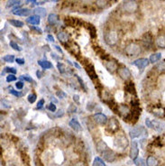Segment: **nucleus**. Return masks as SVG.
<instances>
[{
  "mask_svg": "<svg viewBox=\"0 0 165 166\" xmlns=\"http://www.w3.org/2000/svg\"><path fill=\"white\" fill-rule=\"evenodd\" d=\"M125 52L127 56L129 57H135L142 52V47L139 43H130L127 44L125 48Z\"/></svg>",
  "mask_w": 165,
  "mask_h": 166,
  "instance_id": "1",
  "label": "nucleus"
},
{
  "mask_svg": "<svg viewBox=\"0 0 165 166\" xmlns=\"http://www.w3.org/2000/svg\"><path fill=\"white\" fill-rule=\"evenodd\" d=\"M122 9L127 14L135 13L138 9V3L136 2V0H125L122 4Z\"/></svg>",
  "mask_w": 165,
  "mask_h": 166,
  "instance_id": "2",
  "label": "nucleus"
},
{
  "mask_svg": "<svg viewBox=\"0 0 165 166\" xmlns=\"http://www.w3.org/2000/svg\"><path fill=\"white\" fill-rule=\"evenodd\" d=\"M118 34L114 30H109L105 33L104 34V40L106 43L109 46H115L118 43Z\"/></svg>",
  "mask_w": 165,
  "mask_h": 166,
  "instance_id": "3",
  "label": "nucleus"
},
{
  "mask_svg": "<svg viewBox=\"0 0 165 166\" xmlns=\"http://www.w3.org/2000/svg\"><path fill=\"white\" fill-rule=\"evenodd\" d=\"M131 110L127 105L125 104H120L117 105V108H116V112L118 115H120L121 116H123L125 118V120H127L128 118L130 117L131 115Z\"/></svg>",
  "mask_w": 165,
  "mask_h": 166,
  "instance_id": "4",
  "label": "nucleus"
},
{
  "mask_svg": "<svg viewBox=\"0 0 165 166\" xmlns=\"http://www.w3.org/2000/svg\"><path fill=\"white\" fill-rule=\"evenodd\" d=\"M117 74H118L119 78L122 79L125 81H127L132 77V73H131L130 70L128 69L126 66H124V65L119 66V68L117 70Z\"/></svg>",
  "mask_w": 165,
  "mask_h": 166,
  "instance_id": "5",
  "label": "nucleus"
},
{
  "mask_svg": "<svg viewBox=\"0 0 165 166\" xmlns=\"http://www.w3.org/2000/svg\"><path fill=\"white\" fill-rule=\"evenodd\" d=\"M144 135H147V132H146L145 128L143 126H137V127H134L133 129H131L130 132H129V135L132 139L136 137H140L143 136Z\"/></svg>",
  "mask_w": 165,
  "mask_h": 166,
  "instance_id": "6",
  "label": "nucleus"
},
{
  "mask_svg": "<svg viewBox=\"0 0 165 166\" xmlns=\"http://www.w3.org/2000/svg\"><path fill=\"white\" fill-rule=\"evenodd\" d=\"M92 119L93 121L99 125V126H105L107 124L108 122V118L106 115L102 114V113H96L92 116Z\"/></svg>",
  "mask_w": 165,
  "mask_h": 166,
  "instance_id": "7",
  "label": "nucleus"
},
{
  "mask_svg": "<svg viewBox=\"0 0 165 166\" xmlns=\"http://www.w3.org/2000/svg\"><path fill=\"white\" fill-rule=\"evenodd\" d=\"M89 61H88L87 64H86V63H83V64H84V68H85V70H86V71H87V73H88V75L89 76V78H90L91 80H97V72H96V70H95L94 66H93Z\"/></svg>",
  "mask_w": 165,
  "mask_h": 166,
  "instance_id": "8",
  "label": "nucleus"
},
{
  "mask_svg": "<svg viewBox=\"0 0 165 166\" xmlns=\"http://www.w3.org/2000/svg\"><path fill=\"white\" fill-rule=\"evenodd\" d=\"M105 61H106L105 62V67L109 72L114 73L115 71H117L119 66H118V63L116 62V61L110 59V60H106Z\"/></svg>",
  "mask_w": 165,
  "mask_h": 166,
  "instance_id": "9",
  "label": "nucleus"
},
{
  "mask_svg": "<svg viewBox=\"0 0 165 166\" xmlns=\"http://www.w3.org/2000/svg\"><path fill=\"white\" fill-rule=\"evenodd\" d=\"M150 63L149 59H146V58H140V59H137L134 61L132 62V65L137 67L139 70H143L144 68H146Z\"/></svg>",
  "mask_w": 165,
  "mask_h": 166,
  "instance_id": "10",
  "label": "nucleus"
},
{
  "mask_svg": "<svg viewBox=\"0 0 165 166\" xmlns=\"http://www.w3.org/2000/svg\"><path fill=\"white\" fill-rule=\"evenodd\" d=\"M114 144L116 147L117 148H125L128 145V140L126 139V137H125L124 135H121V136H118L116 138V140L114 142Z\"/></svg>",
  "mask_w": 165,
  "mask_h": 166,
  "instance_id": "11",
  "label": "nucleus"
},
{
  "mask_svg": "<svg viewBox=\"0 0 165 166\" xmlns=\"http://www.w3.org/2000/svg\"><path fill=\"white\" fill-rule=\"evenodd\" d=\"M130 158L132 160H136L139 155V147H138V143L136 141H133L131 144V149H130Z\"/></svg>",
  "mask_w": 165,
  "mask_h": 166,
  "instance_id": "12",
  "label": "nucleus"
},
{
  "mask_svg": "<svg viewBox=\"0 0 165 166\" xmlns=\"http://www.w3.org/2000/svg\"><path fill=\"white\" fill-rule=\"evenodd\" d=\"M107 123H108V125H107V130H109L110 132L115 133V132H116L118 129H119V123H118V121L116 120L115 117L110 118Z\"/></svg>",
  "mask_w": 165,
  "mask_h": 166,
  "instance_id": "13",
  "label": "nucleus"
},
{
  "mask_svg": "<svg viewBox=\"0 0 165 166\" xmlns=\"http://www.w3.org/2000/svg\"><path fill=\"white\" fill-rule=\"evenodd\" d=\"M102 156L105 161H107V163H113L116 160V153L114 151L107 149L106 151H104L102 153Z\"/></svg>",
  "mask_w": 165,
  "mask_h": 166,
  "instance_id": "14",
  "label": "nucleus"
},
{
  "mask_svg": "<svg viewBox=\"0 0 165 166\" xmlns=\"http://www.w3.org/2000/svg\"><path fill=\"white\" fill-rule=\"evenodd\" d=\"M12 14L19 16H28L32 14V10L28 8H15L12 11Z\"/></svg>",
  "mask_w": 165,
  "mask_h": 166,
  "instance_id": "15",
  "label": "nucleus"
},
{
  "mask_svg": "<svg viewBox=\"0 0 165 166\" xmlns=\"http://www.w3.org/2000/svg\"><path fill=\"white\" fill-rule=\"evenodd\" d=\"M67 50H69L73 55H76V56H79L80 54V49L79 47V45L75 43H68V45L66 47Z\"/></svg>",
  "mask_w": 165,
  "mask_h": 166,
  "instance_id": "16",
  "label": "nucleus"
},
{
  "mask_svg": "<svg viewBox=\"0 0 165 166\" xmlns=\"http://www.w3.org/2000/svg\"><path fill=\"white\" fill-rule=\"evenodd\" d=\"M69 126H70L75 132H79V131L82 130V127H81L79 122L77 120L76 118H72L71 120L69 122Z\"/></svg>",
  "mask_w": 165,
  "mask_h": 166,
  "instance_id": "17",
  "label": "nucleus"
},
{
  "mask_svg": "<svg viewBox=\"0 0 165 166\" xmlns=\"http://www.w3.org/2000/svg\"><path fill=\"white\" fill-rule=\"evenodd\" d=\"M57 38H58V40H59L61 43H64V44H66L67 43H69V39H70L69 34H68L66 32H63V31L59 32V33H57Z\"/></svg>",
  "mask_w": 165,
  "mask_h": 166,
  "instance_id": "18",
  "label": "nucleus"
},
{
  "mask_svg": "<svg viewBox=\"0 0 165 166\" xmlns=\"http://www.w3.org/2000/svg\"><path fill=\"white\" fill-rule=\"evenodd\" d=\"M26 22L28 23V24H32V25H38L40 24V22H41L40 16L36 15H31V16H29L26 19Z\"/></svg>",
  "mask_w": 165,
  "mask_h": 166,
  "instance_id": "19",
  "label": "nucleus"
},
{
  "mask_svg": "<svg viewBox=\"0 0 165 166\" xmlns=\"http://www.w3.org/2000/svg\"><path fill=\"white\" fill-rule=\"evenodd\" d=\"M37 62L39 64V66H41L44 70H49V69H52L53 67L52 63L47 60H39Z\"/></svg>",
  "mask_w": 165,
  "mask_h": 166,
  "instance_id": "20",
  "label": "nucleus"
},
{
  "mask_svg": "<svg viewBox=\"0 0 165 166\" xmlns=\"http://www.w3.org/2000/svg\"><path fill=\"white\" fill-rule=\"evenodd\" d=\"M47 21H48V23H49L51 25H54V24H56L57 22L59 21V16H58V15H56V14H50V15H48Z\"/></svg>",
  "mask_w": 165,
  "mask_h": 166,
  "instance_id": "21",
  "label": "nucleus"
},
{
  "mask_svg": "<svg viewBox=\"0 0 165 166\" xmlns=\"http://www.w3.org/2000/svg\"><path fill=\"white\" fill-rule=\"evenodd\" d=\"M125 89L126 92H128V93L130 94H134L135 95V88H134V82L132 81H129L128 83H126V85L125 87Z\"/></svg>",
  "mask_w": 165,
  "mask_h": 166,
  "instance_id": "22",
  "label": "nucleus"
},
{
  "mask_svg": "<svg viewBox=\"0 0 165 166\" xmlns=\"http://www.w3.org/2000/svg\"><path fill=\"white\" fill-rule=\"evenodd\" d=\"M143 43L145 46H150L152 44V37L150 33H146L143 36Z\"/></svg>",
  "mask_w": 165,
  "mask_h": 166,
  "instance_id": "23",
  "label": "nucleus"
},
{
  "mask_svg": "<svg viewBox=\"0 0 165 166\" xmlns=\"http://www.w3.org/2000/svg\"><path fill=\"white\" fill-rule=\"evenodd\" d=\"M34 14L36 15H38L40 17H45L46 16V14H47V11H46V9H45L44 7H37V8H35L34 10H33Z\"/></svg>",
  "mask_w": 165,
  "mask_h": 166,
  "instance_id": "24",
  "label": "nucleus"
},
{
  "mask_svg": "<svg viewBox=\"0 0 165 166\" xmlns=\"http://www.w3.org/2000/svg\"><path fill=\"white\" fill-rule=\"evenodd\" d=\"M152 128L155 129V130H157V131H162L164 128V125L160 121L153 120V121H152Z\"/></svg>",
  "mask_w": 165,
  "mask_h": 166,
  "instance_id": "25",
  "label": "nucleus"
},
{
  "mask_svg": "<svg viewBox=\"0 0 165 166\" xmlns=\"http://www.w3.org/2000/svg\"><path fill=\"white\" fill-rule=\"evenodd\" d=\"M97 152H99V153H103L104 151H106L107 149V144L104 142V141H98L97 143Z\"/></svg>",
  "mask_w": 165,
  "mask_h": 166,
  "instance_id": "26",
  "label": "nucleus"
},
{
  "mask_svg": "<svg viewBox=\"0 0 165 166\" xmlns=\"http://www.w3.org/2000/svg\"><path fill=\"white\" fill-rule=\"evenodd\" d=\"M159 162L154 156H149L146 160V165L147 166H158Z\"/></svg>",
  "mask_w": 165,
  "mask_h": 166,
  "instance_id": "27",
  "label": "nucleus"
},
{
  "mask_svg": "<svg viewBox=\"0 0 165 166\" xmlns=\"http://www.w3.org/2000/svg\"><path fill=\"white\" fill-rule=\"evenodd\" d=\"M161 59H162V53L156 52V53H153V54L151 55L150 58H149V61H150L151 63H155V62L159 61Z\"/></svg>",
  "mask_w": 165,
  "mask_h": 166,
  "instance_id": "28",
  "label": "nucleus"
},
{
  "mask_svg": "<svg viewBox=\"0 0 165 166\" xmlns=\"http://www.w3.org/2000/svg\"><path fill=\"white\" fill-rule=\"evenodd\" d=\"M108 0H96V6L99 9H104L108 6Z\"/></svg>",
  "mask_w": 165,
  "mask_h": 166,
  "instance_id": "29",
  "label": "nucleus"
},
{
  "mask_svg": "<svg viewBox=\"0 0 165 166\" xmlns=\"http://www.w3.org/2000/svg\"><path fill=\"white\" fill-rule=\"evenodd\" d=\"M156 45L160 48H165V35H161L155 41Z\"/></svg>",
  "mask_w": 165,
  "mask_h": 166,
  "instance_id": "30",
  "label": "nucleus"
},
{
  "mask_svg": "<svg viewBox=\"0 0 165 166\" xmlns=\"http://www.w3.org/2000/svg\"><path fill=\"white\" fill-rule=\"evenodd\" d=\"M155 116H158V117H162L164 116L165 112H164V109L162 108V107H156V108H154L152 110V112Z\"/></svg>",
  "mask_w": 165,
  "mask_h": 166,
  "instance_id": "31",
  "label": "nucleus"
},
{
  "mask_svg": "<svg viewBox=\"0 0 165 166\" xmlns=\"http://www.w3.org/2000/svg\"><path fill=\"white\" fill-rule=\"evenodd\" d=\"M22 2H23V0H7V2H6V8L13 7L15 6H17V5H21Z\"/></svg>",
  "mask_w": 165,
  "mask_h": 166,
  "instance_id": "32",
  "label": "nucleus"
},
{
  "mask_svg": "<svg viewBox=\"0 0 165 166\" xmlns=\"http://www.w3.org/2000/svg\"><path fill=\"white\" fill-rule=\"evenodd\" d=\"M8 23L10 24L11 25L15 26V27H23L24 25V22L20 21V20H15V19H11V20H9Z\"/></svg>",
  "mask_w": 165,
  "mask_h": 166,
  "instance_id": "33",
  "label": "nucleus"
},
{
  "mask_svg": "<svg viewBox=\"0 0 165 166\" xmlns=\"http://www.w3.org/2000/svg\"><path fill=\"white\" fill-rule=\"evenodd\" d=\"M57 68H58V70H59V72L61 73V74H65V73L67 72V68L65 66V64H63L61 62H58Z\"/></svg>",
  "mask_w": 165,
  "mask_h": 166,
  "instance_id": "34",
  "label": "nucleus"
},
{
  "mask_svg": "<svg viewBox=\"0 0 165 166\" xmlns=\"http://www.w3.org/2000/svg\"><path fill=\"white\" fill-rule=\"evenodd\" d=\"M92 166H106V163H104V161L100 157H96L94 159Z\"/></svg>",
  "mask_w": 165,
  "mask_h": 166,
  "instance_id": "35",
  "label": "nucleus"
},
{
  "mask_svg": "<svg viewBox=\"0 0 165 166\" xmlns=\"http://www.w3.org/2000/svg\"><path fill=\"white\" fill-rule=\"evenodd\" d=\"M3 61L6 62H14L15 61V56L12 54H6L3 57Z\"/></svg>",
  "mask_w": 165,
  "mask_h": 166,
  "instance_id": "36",
  "label": "nucleus"
},
{
  "mask_svg": "<svg viewBox=\"0 0 165 166\" xmlns=\"http://www.w3.org/2000/svg\"><path fill=\"white\" fill-rule=\"evenodd\" d=\"M88 30H89V33H90V36H91V38H95L96 36H97V30L95 28V26L92 25V24H89L88 26Z\"/></svg>",
  "mask_w": 165,
  "mask_h": 166,
  "instance_id": "37",
  "label": "nucleus"
},
{
  "mask_svg": "<svg viewBox=\"0 0 165 166\" xmlns=\"http://www.w3.org/2000/svg\"><path fill=\"white\" fill-rule=\"evenodd\" d=\"M9 93H10L11 95L15 96L16 98H22L24 95V93H23V92L17 91V90H15V89H10V90H9Z\"/></svg>",
  "mask_w": 165,
  "mask_h": 166,
  "instance_id": "38",
  "label": "nucleus"
},
{
  "mask_svg": "<svg viewBox=\"0 0 165 166\" xmlns=\"http://www.w3.org/2000/svg\"><path fill=\"white\" fill-rule=\"evenodd\" d=\"M1 105L4 108H11V103L9 102L8 100L5 99V98H2L1 99Z\"/></svg>",
  "mask_w": 165,
  "mask_h": 166,
  "instance_id": "39",
  "label": "nucleus"
},
{
  "mask_svg": "<svg viewBox=\"0 0 165 166\" xmlns=\"http://www.w3.org/2000/svg\"><path fill=\"white\" fill-rule=\"evenodd\" d=\"M75 76V78L77 79V80L79 81V85H80V87L82 88V89H83L85 91L87 90V88H86V85H85V83H84V81L83 80H82V79L79 76V75H77V74H75L74 75Z\"/></svg>",
  "mask_w": 165,
  "mask_h": 166,
  "instance_id": "40",
  "label": "nucleus"
},
{
  "mask_svg": "<svg viewBox=\"0 0 165 166\" xmlns=\"http://www.w3.org/2000/svg\"><path fill=\"white\" fill-rule=\"evenodd\" d=\"M36 98H37V96H36V94L35 93H31V94H29L28 98H27V100H28L29 103L33 104V103L35 102Z\"/></svg>",
  "mask_w": 165,
  "mask_h": 166,
  "instance_id": "41",
  "label": "nucleus"
},
{
  "mask_svg": "<svg viewBox=\"0 0 165 166\" xmlns=\"http://www.w3.org/2000/svg\"><path fill=\"white\" fill-rule=\"evenodd\" d=\"M9 44H10V46L11 47L14 49V50H15V51H18V52H20V51H22V48L20 47L19 45H18L15 42H14V41H10V43H9Z\"/></svg>",
  "mask_w": 165,
  "mask_h": 166,
  "instance_id": "42",
  "label": "nucleus"
},
{
  "mask_svg": "<svg viewBox=\"0 0 165 166\" xmlns=\"http://www.w3.org/2000/svg\"><path fill=\"white\" fill-rule=\"evenodd\" d=\"M19 79H20V80H24V81H27V82H33V78H32L31 76H29V75H27V74H24V75L20 76Z\"/></svg>",
  "mask_w": 165,
  "mask_h": 166,
  "instance_id": "43",
  "label": "nucleus"
},
{
  "mask_svg": "<svg viewBox=\"0 0 165 166\" xmlns=\"http://www.w3.org/2000/svg\"><path fill=\"white\" fill-rule=\"evenodd\" d=\"M5 71L9 73V74H15L16 73V70L14 67H6Z\"/></svg>",
  "mask_w": 165,
  "mask_h": 166,
  "instance_id": "44",
  "label": "nucleus"
},
{
  "mask_svg": "<svg viewBox=\"0 0 165 166\" xmlns=\"http://www.w3.org/2000/svg\"><path fill=\"white\" fill-rule=\"evenodd\" d=\"M6 80L7 82H12V81H15L16 80V77L15 76V74H8L6 78Z\"/></svg>",
  "mask_w": 165,
  "mask_h": 166,
  "instance_id": "45",
  "label": "nucleus"
},
{
  "mask_svg": "<svg viewBox=\"0 0 165 166\" xmlns=\"http://www.w3.org/2000/svg\"><path fill=\"white\" fill-rule=\"evenodd\" d=\"M77 111V107L73 104H70L68 107V112L69 113H75Z\"/></svg>",
  "mask_w": 165,
  "mask_h": 166,
  "instance_id": "46",
  "label": "nucleus"
},
{
  "mask_svg": "<svg viewBox=\"0 0 165 166\" xmlns=\"http://www.w3.org/2000/svg\"><path fill=\"white\" fill-rule=\"evenodd\" d=\"M47 109L49 110V111L53 113V112L56 111V105H55L54 103H50L47 107Z\"/></svg>",
  "mask_w": 165,
  "mask_h": 166,
  "instance_id": "47",
  "label": "nucleus"
},
{
  "mask_svg": "<svg viewBox=\"0 0 165 166\" xmlns=\"http://www.w3.org/2000/svg\"><path fill=\"white\" fill-rule=\"evenodd\" d=\"M156 69L159 71H163L165 70V61H162L161 63H159L158 65L156 66Z\"/></svg>",
  "mask_w": 165,
  "mask_h": 166,
  "instance_id": "48",
  "label": "nucleus"
},
{
  "mask_svg": "<svg viewBox=\"0 0 165 166\" xmlns=\"http://www.w3.org/2000/svg\"><path fill=\"white\" fill-rule=\"evenodd\" d=\"M134 163H135L136 166H144L146 163H144L143 160L142 158H140V159H136V160H134Z\"/></svg>",
  "mask_w": 165,
  "mask_h": 166,
  "instance_id": "49",
  "label": "nucleus"
},
{
  "mask_svg": "<svg viewBox=\"0 0 165 166\" xmlns=\"http://www.w3.org/2000/svg\"><path fill=\"white\" fill-rule=\"evenodd\" d=\"M96 107V105L92 102H88V106H87V110H88V111H92L93 108Z\"/></svg>",
  "mask_w": 165,
  "mask_h": 166,
  "instance_id": "50",
  "label": "nucleus"
},
{
  "mask_svg": "<svg viewBox=\"0 0 165 166\" xmlns=\"http://www.w3.org/2000/svg\"><path fill=\"white\" fill-rule=\"evenodd\" d=\"M24 82L23 81H17L16 83H15V87L17 88V89H23V88H24Z\"/></svg>",
  "mask_w": 165,
  "mask_h": 166,
  "instance_id": "51",
  "label": "nucleus"
},
{
  "mask_svg": "<svg viewBox=\"0 0 165 166\" xmlns=\"http://www.w3.org/2000/svg\"><path fill=\"white\" fill-rule=\"evenodd\" d=\"M43 105H44V99H40L39 100V102L37 103V107H36V108L37 109H40V108H42V107H43Z\"/></svg>",
  "mask_w": 165,
  "mask_h": 166,
  "instance_id": "52",
  "label": "nucleus"
},
{
  "mask_svg": "<svg viewBox=\"0 0 165 166\" xmlns=\"http://www.w3.org/2000/svg\"><path fill=\"white\" fill-rule=\"evenodd\" d=\"M30 28H31V29H33V30H34L35 32H37V33H40V34H42V30L41 28H39V27L30 26Z\"/></svg>",
  "mask_w": 165,
  "mask_h": 166,
  "instance_id": "53",
  "label": "nucleus"
},
{
  "mask_svg": "<svg viewBox=\"0 0 165 166\" xmlns=\"http://www.w3.org/2000/svg\"><path fill=\"white\" fill-rule=\"evenodd\" d=\"M15 61L17 64H19V65H23V64H24V59H21V58H16L15 59Z\"/></svg>",
  "mask_w": 165,
  "mask_h": 166,
  "instance_id": "54",
  "label": "nucleus"
},
{
  "mask_svg": "<svg viewBox=\"0 0 165 166\" xmlns=\"http://www.w3.org/2000/svg\"><path fill=\"white\" fill-rule=\"evenodd\" d=\"M63 114H64L63 110H62V109H60L59 111L56 113V115H55V117H61V116H63Z\"/></svg>",
  "mask_w": 165,
  "mask_h": 166,
  "instance_id": "55",
  "label": "nucleus"
},
{
  "mask_svg": "<svg viewBox=\"0 0 165 166\" xmlns=\"http://www.w3.org/2000/svg\"><path fill=\"white\" fill-rule=\"evenodd\" d=\"M145 124H146V126H147L148 127H152V121L150 120L149 118H146V120H145Z\"/></svg>",
  "mask_w": 165,
  "mask_h": 166,
  "instance_id": "56",
  "label": "nucleus"
},
{
  "mask_svg": "<svg viewBox=\"0 0 165 166\" xmlns=\"http://www.w3.org/2000/svg\"><path fill=\"white\" fill-rule=\"evenodd\" d=\"M73 100H74L76 103H79V95H74V96H73Z\"/></svg>",
  "mask_w": 165,
  "mask_h": 166,
  "instance_id": "57",
  "label": "nucleus"
},
{
  "mask_svg": "<svg viewBox=\"0 0 165 166\" xmlns=\"http://www.w3.org/2000/svg\"><path fill=\"white\" fill-rule=\"evenodd\" d=\"M47 39H48L50 42H52V43L54 42V37H53L52 34H48V35H47Z\"/></svg>",
  "mask_w": 165,
  "mask_h": 166,
  "instance_id": "58",
  "label": "nucleus"
},
{
  "mask_svg": "<svg viewBox=\"0 0 165 166\" xmlns=\"http://www.w3.org/2000/svg\"><path fill=\"white\" fill-rule=\"evenodd\" d=\"M42 71H40V70H37V71H36V76H37V78L38 79H41L42 76Z\"/></svg>",
  "mask_w": 165,
  "mask_h": 166,
  "instance_id": "59",
  "label": "nucleus"
},
{
  "mask_svg": "<svg viewBox=\"0 0 165 166\" xmlns=\"http://www.w3.org/2000/svg\"><path fill=\"white\" fill-rule=\"evenodd\" d=\"M26 3L29 4V3H32L33 5H35L37 4V2H36V0H26Z\"/></svg>",
  "mask_w": 165,
  "mask_h": 166,
  "instance_id": "60",
  "label": "nucleus"
},
{
  "mask_svg": "<svg viewBox=\"0 0 165 166\" xmlns=\"http://www.w3.org/2000/svg\"><path fill=\"white\" fill-rule=\"evenodd\" d=\"M54 47H55V49H56L59 52H61V53H62V50L59 47V46L58 45H54Z\"/></svg>",
  "mask_w": 165,
  "mask_h": 166,
  "instance_id": "61",
  "label": "nucleus"
},
{
  "mask_svg": "<svg viewBox=\"0 0 165 166\" xmlns=\"http://www.w3.org/2000/svg\"><path fill=\"white\" fill-rule=\"evenodd\" d=\"M8 166H16V165H15V163H9V165H8Z\"/></svg>",
  "mask_w": 165,
  "mask_h": 166,
  "instance_id": "62",
  "label": "nucleus"
},
{
  "mask_svg": "<svg viewBox=\"0 0 165 166\" xmlns=\"http://www.w3.org/2000/svg\"><path fill=\"white\" fill-rule=\"evenodd\" d=\"M74 65H75V66H76V67H77L78 69H79V66L78 65V64H77V63H74Z\"/></svg>",
  "mask_w": 165,
  "mask_h": 166,
  "instance_id": "63",
  "label": "nucleus"
},
{
  "mask_svg": "<svg viewBox=\"0 0 165 166\" xmlns=\"http://www.w3.org/2000/svg\"><path fill=\"white\" fill-rule=\"evenodd\" d=\"M52 2H57L58 0H52Z\"/></svg>",
  "mask_w": 165,
  "mask_h": 166,
  "instance_id": "64",
  "label": "nucleus"
}]
</instances>
